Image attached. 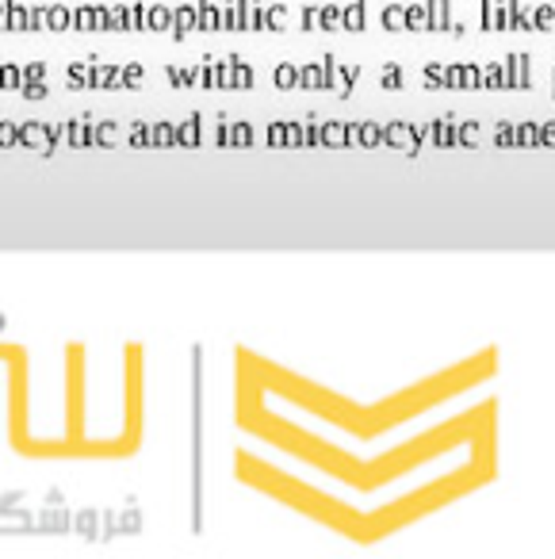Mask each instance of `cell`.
I'll return each mask as SVG.
<instances>
[{
  "mask_svg": "<svg viewBox=\"0 0 555 559\" xmlns=\"http://www.w3.org/2000/svg\"><path fill=\"white\" fill-rule=\"evenodd\" d=\"M326 142H345V127H326Z\"/></svg>",
  "mask_w": 555,
  "mask_h": 559,
  "instance_id": "obj_12",
  "label": "cell"
},
{
  "mask_svg": "<svg viewBox=\"0 0 555 559\" xmlns=\"http://www.w3.org/2000/svg\"><path fill=\"white\" fill-rule=\"evenodd\" d=\"M383 85H387V88H398V85H403V69H398V66H387Z\"/></svg>",
  "mask_w": 555,
  "mask_h": 559,
  "instance_id": "obj_10",
  "label": "cell"
},
{
  "mask_svg": "<svg viewBox=\"0 0 555 559\" xmlns=\"http://www.w3.org/2000/svg\"><path fill=\"white\" fill-rule=\"evenodd\" d=\"M479 138H482V127L479 123H464V127H460V142H464V146H475Z\"/></svg>",
  "mask_w": 555,
  "mask_h": 559,
  "instance_id": "obj_7",
  "label": "cell"
},
{
  "mask_svg": "<svg viewBox=\"0 0 555 559\" xmlns=\"http://www.w3.org/2000/svg\"><path fill=\"white\" fill-rule=\"evenodd\" d=\"M540 135H544V142H555V123H544Z\"/></svg>",
  "mask_w": 555,
  "mask_h": 559,
  "instance_id": "obj_14",
  "label": "cell"
},
{
  "mask_svg": "<svg viewBox=\"0 0 555 559\" xmlns=\"http://www.w3.org/2000/svg\"><path fill=\"white\" fill-rule=\"evenodd\" d=\"M498 142H502V146H509V142H517V127L502 123V127H498Z\"/></svg>",
  "mask_w": 555,
  "mask_h": 559,
  "instance_id": "obj_11",
  "label": "cell"
},
{
  "mask_svg": "<svg viewBox=\"0 0 555 559\" xmlns=\"http://www.w3.org/2000/svg\"><path fill=\"white\" fill-rule=\"evenodd\" d=\"M337 19H341V12H337V8H326V12H322V23H337Z\"/></svg>",
  "mask_w": 555,
  "mask_h": 559,
  "instance_id": "obj_13",
  "label": "cell"
},
{
  "mask_svg": "<svg viewBox=\"0 0 555 559\" xmlns=\"http://www.w3.org/2000/svg\"><path fill=\"white\" fill-rule=\"evenodd\" d=\"M356 130V138L364 142V146H375V142H383V127H375V123H364V127H353Z\"/></svg>",
  "mask_w": 555,
  "mask_h": 559,
  "instance_id": "obj_3",
  "label": "cell"
},
{
  "mask_svg": "<svg viewBox=\"0 0 555 559\" xmlns=\"http://www.w3.org/2000/svg\"><path fill=\"white\" fill-rule=\"evenodd\" d=\"M383 142H390V146H406V150H414L417 142H421V135L414 127H406V123H390V127H383Z\"/></svg>",
  "mask_w": 555,
  "mask_h": 559,
  "instance_id": "obj_1",
  "label": "cell"
},
{
  "mask_svg": "<svg viewBox=\"0 0 555 559\" xmlns=\"http://www.w3.org/2000/svg\"><path fill=\"white\" fill-rule=\"evenodd\" d=\"M506 80H509V85H517V88H525V85H529V58H525V54H517V58H509V69H506Z\"/></svg>",
  "mask_w": 555,
  "mask_h": 559,
  "instance_id": "obj_2",
  "label": "cell"
},
{
  "mask_svg": "<svg viewBox=\"0 0 555 559\" xmlns=\"http://www.w3.org/2000/svg\"><path fill=\"white\" fill-rule=\"evenodd\" d=\"M517 142H525V146H532V142H544V135H540V127L525 123V127H517Z\"/></svg>",
  "mask_w": 555,
  "mask_h": 559,
  "instance_id": "obj_8",
  "label": "cell"
},
{
  "mask_svg": "<svg viewBox=\"0 0 555 559\" xmlns=\"http://www.w3.org/2000/svg\"><path fill=\"white\" fill-rule=\"evenodd\" d=\"M353 77H356V73H353V69H341V73H337V85H341V88H345V85H348V80H353Z\"/></svg>",
  "mask_w": 555,
  "mask_h": 559,
  "instance_id": "obj_15",
  "label": "cell"
},
{
  "mask_svg": "<svg viewBox=\"0 0 555 559\" xmlns=\"http://www.w3.org/2000/svg\"><path fill=\"white\" fill-rule=\"evenodd\" d=\"M406 27H429V8L425 4L406 8Z\"/></svg>",
  "mask_w": 555,
  "mask_h": 559,
  "instance_id": "obj_4",
  "label": "cell"
},
{
  "mask_svg": "<svg viewBox=\"0 0 555 559\" xmlns=\"http://www.w3.org/2000/svg\"><path fill=\"white\" fill-rule=\"evenodd\" d=\"M464 85H467V88L482 85V69H479V66H464Z\"/></svg>",
  "mask_w": 555,
  "mask_h": 559,
  "instance_id": "obj_9",
  "label": "cell"
},
{
  "mask_svg": "<svg viewBox=\"0 0 555 559\" xmlns=\"http://www.w3.org/2000/svg\"><path fill=\"white\" fill-rule=\"evenodd\" d=\"M383 27H406V8H398V4L383 8Z\"/></svg>",
  "mask_w": 555,
  "mask_h": 559,
  "instance_id": "obj_5",
  "label": "cell"
},
{
  "mask_svg": "<svg viewBox=\"0 0 555 559\" xmlns=\"http://www.w3.org/2000/svg\"><path fill=\"white\" fill-rule=\"evenodd\" d=\"M345 27H353V31H356V27H364V0H356V4L345 12Z\"/></svg>",
  "mask_w": 555,
  "mask_h": 559,
  "instance_id": "obj_6",
  "label": "cell"
}]
</instances>
